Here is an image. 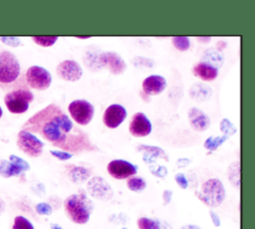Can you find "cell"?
I'll list each match as a JSON object with an SVG mask.
<instances>
[{"label":"cell","instance_id":"1","mask_svg":"<svg viewBox=\"0 0 255 229\" xmlns=\"http://www.w3.org/2000/svg\"><path fill=\"white\" fill-rule=\"evenodd\" d=\"M22 129L41 134L54 146L69 153L97 149L88 134L75 126L68 114L55 104L48 105L29 117Z\"/></svg>","mask_w":255,"mask_h":229},{"label":"cell","instance_id":"2","mask_svg":"<svg viewBox=\"0 0 255 229\" xmlns=\"http://www.w3.org/2000/svg\"><path fill=\"white\" fill-rule=\"evenodd\" d=\"M68 217L77 224H86L90 220L93 203L85 193H77L68 196L64 202Z\"/></svg>","mask_w":255,"mask_h":229},{"label":"cell","instance_id":"3","mask_svg":"<svg viewBox=\"0 0 255 229\" xmlns=\"http://www.w3.org/2000/svg\"><path fill=\"white\" fill-rule=\"evenodd\" d=\"M196 196L205 205L217 207L225 199V188L219 179L211 178L201 185L200 189L196 192Z\"/></svg>","mask_w":255,"mask_h":229},{"label":"cell","instance_id":"4","mask_svg":"<svg viewBox=\"0 0 255 229\" xmlns=\"http://www.w3.org/2000/svg\"><path fill=\"white\" fill-rule=\"evenodd\" d=\"M21 73L18 59L9 51L0 52V86L7 87L18 81Z\"/></svg>","mask_w":255,"mask_h":229},{"label":"cell","instance_id":"5","mask_svg":"<svg viewBox=\"0 0 255 229\" xmlns=\"http://www.w3.org/2000/svg\"><path fill=\"white\" fill-rule=\"evenodd\" d=\"M34 100V95L28 89H17L9 92L4 103L12 114H23L29 109V104Z\"/></svg>","mask_w":255,"mask_h":229},{"label":"cell","instance_id":"6","mask_svg":"<svg viewBox=\"0 0 255 229\" xmlns=\"http://www.w3.org/2000/svg\"><path fill=\"white\" fill-rule=\"evenodd\" d=\"M68 111L72 118L80 125H87L93 118L94 107L86 100H75L70 103Z\"/></svg>","mask_w":255,"mask_h":229},{"label":"cell","instance_id":"7","mask_svg":"<svg viewBox=\"0 0 255 229\" xmlns=\"http://www.w3.org/2000/svg\"><path fill=\"white\" fill-rule=\"evenodd\" d=\"M18 147L27 155L37 157L42 154L44 143L33 133L21 129L17 135Z\"/></svg>","mask_w":255,"mask_h":229},{"label":"cell","instance_id":"8","mask_svg":"<svg viewBox=\"0 0 255 229\" xmlns=\"http://www.w3.org/2000/svg\"><path fill=\"white\" fill-rule=\"evenodd\" d=\"M27 84L35 90L44 91L52 83V76L48 70L40 66H32L26 71Z\"/></svg>","mask_w":255,"mask_h":229},{"label":"cell","instance_id":"9","mask_svg":"<svg viewBox=\"0 0 255 229\" xmlns=\"http://www.w3.org/2000/svg\"><path fill=\"white\" fill-rule=\"evenodd\" d=\"M109 174L116 179H126L137 172V167L124 159H114L108 164Z\"/></svg>","mask_w":255,"mask_h":229},{"label":"cell","instance_id":"10","mask_svg":"<svg viewBox=\"0 0 255 229\" xmlns=\"http://www.w3.org/2000/svg\"><path fill=\"white\" fill-rule=\"evenodd\" d=\"M98 64L101 67L108 68L113 75L123 74L127 68V64L124 59L115 52H105L100 54Z\"/></svg>","mask_w":255,"mask_h":229},{"label":"cell","instance_id":"11","mask_svg":"<svg viewBox=\"0 0 255 229\" xmlns=\"http://www.w3.org/2000/svg\"><path fill=\"white\" fill-rule=\"evenodd\" d=\"M9 159L10 161L0 160V174L4 177L16 176L30 169L29 163L21 157L12 154L9 156Z\"/></svg>","mask_w":255,"mask_h":229},{"label":"cell","instance_id":"12","mask_svg":"<svg viewBox=\"0 0 255 229\" xmlns=\"http://www.w3.org/2000/svg\"><path fill=\"white\" fill-rule=\"evenodd\" d=\"M57 74L65 81L76 82L81 79L83 70L78 62L74 60H65L58 65Z\"/></svg>","mask_w":255,"mask_h":229},{"label":"cell","instance_id":"13","mask_svg":"<svg viewBox=\"0 0 255 229\" xmlns=\"http://www.w3.org/2000/svg\"><path fill=\"white\" fill-rule=\"evenodd\" d=\"M126 116V109L122 105L113 104L106 109L103 114V121L109 128H116L125 120Z\"/></svg>","mask_w":255,"mask_h":229},{"label":"cell","instance_id":"14","mask_svg":"<svg viewBox=\"0 0 255 229\" xmlns=\"http://www.w3.org/2000/svg\"><path fill=\"white\" fill-rule=\"evenodd\" d=\"M151 123L143 113H135L130 120L128 129L131 135L135 137H143L151 132Z\"/></svg>","mask_w":255,"mask_h":229},{"label":"cell","instance_id":"15","mask_svg":"<svg viewBox=\"0 0 255 229\" xmlns=\"http://www.w3.org/2000/svg\"><path fill=\"white\" fill-rule=\"evenodd\" d=\"M89 193L100 200H108L113 196V189L109 183L100 176L93 177L88 182Z\"/></svg>","mask_w":255,"mask_h":229},{"label":"cell","instance_id":"16","mask_svg":"<svg viewBox=\"0 0 255 229\" xmlns=\"http://www.w3.org/2000/svg\"><path fill=\"white\" fill-rule=\"evenodd\" d=\"M166 87V81L162 76L151 75L142 81V91L148 96L159 95L164 91Z\"/></svg>","mask_w":255,"mask_h":229},{"label":"cell","instance_id":"17","mask_svg":"<svg viewBox=\"0 0 255 229\" xmlns=\"http://www.w3.org/2000/svg\"><path fill=\"white\" fill-rule=\"evenodd\" d=\"M188 119L191 127L196 131H204L210 125L209 116L201 110L197 108H191L188 110Z\"/></svg>","mask_w":255,"mask_h":229},{"label":"cell","instance_id":"18","mask_svg":"<svg viewBox=\"0 0 255 229\" xmlns=\"http://www.w3.org/2000/svg\"><path fill=\"white\" fill-rule=\"evenodd\" d=\"M193 75L198 77L199 79L207 82H211L215 80L218 76V69L206 62H199L197 63L192 69Z\"/></svg>","mask_w":255,"mask_h":229},{"label":"cell","instance_id":"19","mask_svg":"<svg viewBox=\"0 0 255 229\" xmlns=\"http://www.w3.org/2000/svg\"><path fill=\"white\" fill-rule=\"evenodd\" d=\"M137 150H144V155H143V159L149 163L151 161V159L153 157H162L165 160H167V156L165 155V152L163 151V149L157 147V146H150V145H143L140 144L137 147Z\"/></svg>","mask_w":255,"mask_h":229},{"label":"cell","instance_id":"20","mask_svg":"<svg viewBox=\"0 0 255 229\" xmlns=\"http://www.w3.org/2000/svg\"><path fill=\"white\" fill-rule=\"evenodd\" d=\"M127 186L131 191H142L146 187V182L139 176H130L127 180Z\"/></svg>","mask_w":255,"mask_h":229},{"label":"cell","instance_id":"21","mask_svg":"<svg viewBox=\"0 0 255 229\" xmlns=\"http://www.w3.org/2000/svg\"><path fill=\"white\" fill-rule=\"evenodd\" d=\"M228 136L222 135V136H209L205 141H204V147L210 151L216 150L226 139Z\"/></svg>","mask_w":255,"mask_h":229},{"label":"cell","instance_id":"22","mask_svg":"<svg viewBox=\"0 0 255 229\" xmlns=\"http://www.w3.org/2000/svg\"><path fill=\"white\" fill-rule=\"evenodd\" d=\"M89 175H90V172L84 167H75L70 172L71 179L76 182L83 181V180L87 179L89 177Z\"/></svg>","mask_w":255,"mask_h":229},{"label":"cell","instance_id":"23","mask_svg":"<svg viewBox=\"0 0 255 229\" xmlns=\"http://www.w3.org/2000/svg\"><path fill=\"white\" fill-rule=\"evenodd\" d=\"M137 227L138 229H160L159 223L156 220L147 217L138 218Z\"/></svg>","mask_w":255,"mask_h":229},{"label":"cell","instance_id":"24","mask_svg":"<svg viewBox=\"0 0 255 229\" xmlns=\"http://www.w3.org/2000/svg\"><path fill=\"white\" fill-rule=\"evenodd\" d=\"M171 41L175 49L181 52L187 51L190 47V41L187 37H172Z\"/></svg>","mask_w":255,"mask_h":229},{"label":"cell","instance_id":"25","mask_svg":"<svg viewBox=\"0 0 255 229\" xmlns=\"http://www.w3.org/2000/svg\"><path fill=\"white\" fill-rule=\"evenodd\" d=\"M12 229H34V226L24 216H16Z\"/></svg>","mask_w":255,"mask_h":229},{"label":"cell","instance_id":"26","mask_svg":"<svg viewBox=\"0 0 255 229\" xmlns=\"http://www.w3.org/2000/svg\"><path fill=\"white\" fill-rule=\"evenodd\" d=\"M220 130L222 132H224L225 135L228 136V137H229V135H232V134H234L237 131V129L234 126V124L228 118H223L221 120V122H220Z\"/></svg>","mask_w":255,"mask_h":229},{"label":"cell","instance_id":"27","mask_svg":"<svg viewBox=\"0 0 255 229\" xmlns=\"http://www.w3.org/2000/svg\"><path fill=\"white\" fill-rule=\"evenodd\" d=\"M32 40L42 46V47H50L52 45H54L56 43V41L58 40L57 36H53V37H33Z\"/></svg>","mask_w":255,"mask_h":229},{"label":"cell","instance_id":"28","mask_svg":"<svg viewBox=\"0 0 255 229\" xmlns=\"http://www.w3.org/2000/svg\"><path fill=\"white\" fill-rule=\"evenodd\" d=\"M36 211L41 215H50L53 212L52 206L46 202H41L36 205Z\"/></svg>","mask_w":255,"mask_h":229},{"label":"cell","instance_id":"29","mask_svg":"<svg viewBox=\"0 0 255 229\" xmlns=\"http://www.w3.org/2000/svg\"><path fill=\"white\" fill-rule=\"evenodd\" d=\"M50 152H51V154H52L53 156H55L56 158H58V159H60V160H68V159H70V158L73 156L72 153H69V152H67V151L50 150Z\"/></svg>","mask_w":255,"mask_h":229},{"label":"cell","instance_id":"30","mask_svg":"<svg viewBox=\"0 0 255 229\" xmlns=\"http://www.w3.org/2000/svg\"><path fill=\"white\" fill-rule=\"evenodd\" d=\"M174 179H175L176 183L178 184V186H179L180 188H182V189H186V188H187V186H188V181H187V179H186V177H185V175H184L183 173H180V172H179V173L175 174Z\"/></svg>","mask_w":255,"mask_h":229},{"label":"cell","instance_id":"31","mask_svg":"<svg viewBox=\"0 0 255 229\" xmlns=\"http://www.w3.org/2000/svg\"><path fill=\"white\" fill-rule=\"evenodd\" d=\"M0 40L3 42V43H5V44H7V45H9V46H12V47H17V46H19L20 45V39L19 38H16V37H1L0 38Z\"/></svg>","mask_w":255,"mask_h":229},{"label":"cell","instance_id":"32","mask_svg":"<svg viewBox=\"0 0 255 229\" xmlns=\"http://www.w3.org/2000/svg\"><path fill=\"white\" fill-rule=\"evenodd\" d=\"M209 214L211 216V220H212V223L214 224V226H216V227L220 226V219H219L218 215L214 211H212V210L209 211Z\"/></svg>","mask_w":255,"mask_h":229},{"label":"cell","instance_id":"33","mask_svg":"<svg viewBox=\"0 0 255 229\" xmlns=\"http://www.w3.org/2000/svg\"><path fill=\"white\" fill-rule=\"evenodd\" d=\"M162 197H163V200H164V204H168L171 200L172 192L170 190H164L163 194H162Z\"/></svg>","mask_w":255,"mask_h":229},{"label":"cell","instance_id":"34","mask_svg":"<svg viewBox=\"0 0 255 229\" xmlns=\"http://www.w3.org/2000/svg\"><path fill=\"white\" fill-rule=\"evenodd\" d=\"M196 39L198 40V42H201V43H208L211 40L210 37H197Z\"/></svg>","mask_w":255,"mask_h":229},{"label":"cell","instance_id":"35","mask_svg":"<svg viewBox=\"0 0 255 229\" xmlns=\"http://www.w3.org/2000/svg\"><path fill=\"white\" fill-rule=\"evenodd\" d=\"M50 229H63L60 225L58 224H51V228Z\"/></svg>","mask_w":255,"mask_h":229},{"label":"cell","instance_id":"36","mask_svg":"<svg viewBox=\"0 0 255 229\" xmlns=\"http://www.w3.org/2000/svg\"><path fill=\"white\" fill-rule=\"evenodd\" d=\"M77 38L78 39H89V38H91L90 36H85V37H83V36H77Z\"/></svg>","mask_w":255,"mask_h":229},{"label":"cell","instance_id":"37","mask_svg":"<svg viewBox=\"0 0 255 229\" xmlns=\"http://www.w3.org/2000/svg\"><path fill=\"white\" fill-rule=\"evenodd\" d=\"M3 207H4V205H3V201L0 199V212L2 211V209H3Z\"/></svg>","mask_w":255,"mask_h":229},{"label":"cell","instance_id":"38","mask_svg":"<svg viewBox=\"0 0 255 229\" xmlns=\"http://www.w3.org/2000/svg\"><path fill=\"white\" fill-rule=\"evenodd\" d=\"M2 114H3V112H2V109H1V107H0V117L2 116Z\"/></svg>","mask_w":255,"mask_h":229}]
</instances>
